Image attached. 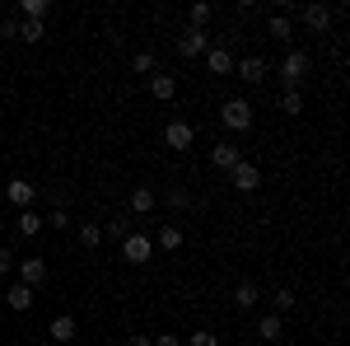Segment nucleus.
<instances>
[{
	"label": "nucleus",
	"mask_w": 350,
	"mask_h": 346,
	"mask_svg": "<svg viewBox=\"0 0 350 346\" xmlns=\"http://www.w3.org/2000/svg\"><path fill=\"white\" fill-rule=\"evenodd\" d=\"M42 225H56V230H66V225H70V215H66V206H56V211H52V220H42Z\"/></svg>",
	"instance_id": "nucleus-32"
},
{
	"label": "nucleus",
	"mask_w": 350,
	"mask_h": 346,
	"mask_svg": "<svg viewBox=\"0 0 350 346\" xmlns=\"http://www.w3.org/2000/svg\"><path fill=\"white\" fill-rule=\"evenodd\" d=\"M219 122H224L229 132H247V127H252V103H247V99H229V103L219 108Z\"/></svg>",
	"instance_id": "nucleus-1"
},
{
	"label": "nucleus",
	"mask_w": 350,
	"mask_h": 346,
	"mask_svg": "<svg viewBox=\"0 0 350 346\" xmlns=\"http://www.w3.org/2000/svg\"><path fill=\"white\" fill-rule=\"evenodd\" d=\"M80 243H84V248H98V243H103V225H98V220L80 225Z\"/></svg>",
	"instance_id": "nucleus-24"
},
{
	"label": "nucleus",
	"mask_w": 350,
	"mask_h": 346,
	"mask_svg": "<svg viewBox=\"0 0 350 346\" xmlns=\"http://www.w3.org/2000/svg\"><path fill=\"white\" fill-rule=\"evenodd\" d=\"M280 112H285V117H299V112H304V94H299V89H285V94H280Z\"/></svg>",
	"instance_id": "nucleus-23"
},
{
	"label": "nucleus",
	"mask_w": 350,
	"mask_h": 346,
	"mask_svg": "<svg viewBox=\"0 0 350 346\" xmlns=\"http://www.w3.org/2000/svg\"><path fill=\"white\" fill-rule=\"evenodd\" d=\"M178 52H183V56H206V52H211V42H206V28H183V38H178Z\"/></svg>",
	"instance_id": "nucleus-7"
},
{
	"label": "nucleus",
	"mask_w": 350,
	"mask_h": 346,
	"mask_svg": "<svg viewBox=\"0 0 350 346\" xmlns=\"http://www.w3.org/2000/svg\"><path fill=\"white\" fill-rule=\"evenodd\" d=\"M150 346H183V337H150Z\"/></svg>",
	"instance_id": "nucleus-35"
},
{
	"label": "nucleus",
	"mask_w": 350,
	"mask_h": 346,
	"mask_svg": "<svg viewBox=\"0 0 350 346\" xmlns=\"http://www.w3.org/2000/svg\"><path fill=\"white\" fill-rule=\"evenodd\" d=\"M290 309H295V291H290V286H280V291L271 295V314H280V319H285Z\"/></svg>",
	"instance_id": "nucleus-21"
},
{
	"label": "nucleus",
	"mask_w": 350,
	"mask_h": 346,
	"mask_svg": "<svg viewBox=\"0 0 350 346\" xmlns=\"http://www.w3.org/2000/svg\"><path fill=\"white\" fill-rule=\"evenodd\" d=\"M239 160H243V150L234 145V140H219V145H211V164H215V169H224V173H229Z\"/></svg>",
	"instance_id": "nucleus-8"
},
{
	"label": "nucleus",
	"mask_w": 350,
	"mask_h": 346,
	"mask_svg": "<svg viewBox=\"0 0 350 346\" xmlns=\"http://www.w3.org/2000/svg\"><path fill=\"white\" fill-rule=\"evenodd\" d=\"M14 346H28V342H14Z\"/></svg>",
	"instance_id": "nucleus-37"
},
{
	"label": "nucleus",
	"mask_w": 350,
	"mask_h": 346,
	"mask_svg": "<svg viewBox=\"0 0 350 346\" xmlns=\"http://www.w3.org/2000/svg\"><path fill=\"white\" fill-rule=\"evenodd\" d=\"M122 258H126V262H150V258H154V239H150V234H140V230H135V234H126V239H122Z\"/></svg>",
	"instance_id": "nucleus-2"
},
{
	"label": "nucleus",
	"mask_w": 350,
	"mask_h": 346,
	"mask_svg": "<svg viewBox=\"0 0 350 346\" xmlns=\"http://www.w3.org/2000/svg\"><path fill=\"white\" fill-rule=\"evenodd\" d=\"M211 19H215V10H211L206 0H201V5H191V28H206Z\"/></svg>",
	"instance_id": "nucleus-28"
},
{
	"label": "nucleus",
	"mask_w": 350,
	"mask_h": 346,
	"mask_svg": "<svg viewBox=\"0 0 350 346\" xmlns=\"http://www.w3.org/2000/svg\"><path fill=\"white\" fill-rule=\"evenodd\" d=\"M0 38H19V24L14 19H0Z\"/></svg>",
	"instance_id": "nucleus-33"
},
{
	"label": "nucleus",
	"mask_w": 350,
	"mask_h": 346,
	"mask_svg": "<svg viewBox=\"0 0 350 346\" xmlns=\"http://www.w3.org/2000/svg\"><path fill=\"white\" fill-rule=\"evenodd\" d=\"M191 140H196V127H191V122H168V127H163V145H168V150H187Z\"/></svg>",
	"instance_id": "nucleus-5"
},
{
	"label": "nucleus",
	"mask_w": 350,
	"mask_h": 346,
	"mask_svg": "<svg viewBox=\"0 0 350 346\" xmlns=\"http://www.w3.org/2000/svg\"><path fill=\"white\" fill-rule=\"evenodd\" d=\"M108 234H112V239H126V234H131V225L117 215V220H108Z\"/></svg>",
	"instance_id": "nucleus-30"
},
{
	"label": "nucleus",
	"mask_w": 350,
	"mask_h": 346,
	"mask_svg": "<svg viewBox=\"0 0 350 346\" xmlns=\"http://www.w3.org/2000/svg\"><path fill=\"white\" fill-rule=\"evenodd\" d=\"M5 197H10V201H14L19 211H28V206H33V197H38V187L28 183V178H14V183L5 187Z\"/></svg>",
	"instance_id": "nucleus-11"
},
{
	"label": "nucleus",
	"mask_w": 350,
	"mask_h": 346,
	"mask_svg": "<svg viewBox=\"0 0 350 346\" xmlns=\"http://www.w3.org/2000/svg\"><path fill=\"white\" fill-rule=\"evenodd\" d=\"M299 14H304V24L313 28V33H327L332 28V5H304Z\"/></svg>",
	"instance_id": "nucleus-9"
},
{
	"label": "nucleus",
	"mask_w": 350,
	"mask_h": 346,
	"mask_svg": "<svg viewBox=\"0 0 350 346\" xmlns=\"http://www.w3.org/2000/svg\"><path fill=\"white\" fill-rule=\"evenodd\" d=\"M206 61H211V75H229V71H234V56L224 52V47H211Z\"/></svg>",
	"instance_id": "nucleus-18"
},
{
	"label": "nucleus",
	"mask_w": 350,
	"mask_h": 346,
	"mask_svg": "<svg viewBox=\"0 0 350 346\" xmlns=\"http://www.w3.org/2000/svg\"><path fill=\"white\" fill-rule=\"evenodd\" d=\"M0 271H14V253L10 248H0Z\"/></svg>",
	"instance_id": "nucleus-34"
},
{
	"label": "nucleus",
	"mask_w": 350,
	"mask_h": 346,
	"mask_svg": "<svg viewBox=\"0 0 350 346\" xmlns=\"http://www.w3.org/2000/svg\"><path fill=\"white\" fill-rule=\"evenodd\" d=\"M14 230H19L24 239H33V234H42V215H33V211H19V220H14Z\"/></svg>",
	"instance_id": "nucleus-20"
},
{
	"label": "nucleus",
	"mask_w": 350,
	"mask_h": 346,
	"mask_svg": "<svg viewBox=\"0 0 350 346\" xmlns=\"http://www.w3.org/2000/svg\"><path fill=\"white\" fill-rule=\"evenodd\" d=\"M150 94H154L159 103H168V99L178 94V75H154V80H150Z\"/></svg>",
	"instance_id": "nucleus-14"
},
{
	"label": "nucleus",
	"mask_w": 350,
	"mask_h": 346,
	"mask_svg": "<svg viewBox=\"0 0 350 346\" xmlns=\"http://www.w3.org/2000/svg\"><path fill=\"white\" fill-rule=\"evenodd\" d=\"M131 346H150V337H131Z\"/></svg>",
	"instance_id": "nucleus-36"
},
{
	"label": "nucleus",
	"mask_w": 350,
	"mask_h": 346,
	"mask_svg": "<svg viewBox=\"0 0 350 346\" xmlns=\"http://www.w3.org/2000/svg\"><path fill=\"white\" fill-rule=\"evenodd\" d=\"M229 178H234V192H243V197H252L257 187H262V173H257V164L239 160L234 169H229Z\"/></svg>",
	"instance_id": "nucleus-3"
},
{
	"label": "nucleus",
	"mask_w": 350,
	"mask_h": 346,
	"mask_svg": "<svg viewBox=\"0 0 350 346\" xmlns=\"http://www.w3.org/2000/svg\"><path fill=\"white\" fill-rule=\"evenodd\" d=\"M14 267H19V281H24L28 291H38L47 281V258H24V262H14Z\"/></svg>",
	"instance_id": "nucleus-6"
},
{
	"label": "nucleus",
	"mask_w": 350,
	"mask_h": 346,
	"mask_svg": "<svg viewBox=\"0 0 350 346\" xmlns=\"http://www.w3.org/2000/svg\"><path fill=\"white\" fill-rule=\"evenodd\" d=\"M267 33H271V38H280V42H285V38H290L295 28H290V19H285V14H271V19H267Z\"/></svg>",
	"instance_id": "nucleus-26"
},
{
	"label": "nucleus",
	"mask_w": 350,
	"mask_h": 346,
	"mask_svg": "<svg viewBox=\"0 0 350 346\" xmlns=\"http://www.w3.org/2000/svg\"><path fill=\"white\" fill-rule=\"evenodd\" d=\"M52 14V0H24V19H47Z\"/></svg>",
	"instance_id": "nucleus-27"
},
{
	"label": "nucleus",
	"mask_w": 350,
	"mask_h": 346,
	"mask_svg": "<svg viewBox=\"0 0 350 346\" xmlns=\"http://www.w3.org/2000/svg\"><path fill=\"white\" fill-rule=\"evenodd\" d=\"M280 75H285V84H290V89H299V84H304V75H308V52H285Z\"/></svg>",
	"instance_id": "nucleus-4"
},
{
	"label": "nucleus",
	"mask_w": 350,
	"mask_h": 346,
	"mask_svg": "<svg viewBox=\"0 0 350 346\" xmlns=\"http://www.w3.org/2000/svg\"><path fill=\"white\" fill-rule=\"evenodd\" d=\"M239 80L262 84V80H267V61H262V56H243V61H239Z\"/></svg>",
	"instance_id": "nucleus-13"
},
{
	"label": "nucleus",
	"mask_w": 350,
	"mask_h": 346,
	"mask_svg": "<svg viewBox=\"0 0 350 346\" xmlns=\"http://www.w3.org/2000/svg\"><path fill=\"white\" fill-rule=\"evenodd\" d=\"M19 38H24V42H42V38H47V24H42V19H24V24H19Z\"/></svg>",
	"instance_id": "nucleus-22"
},
{
	"label": "nucleus",
	"mask_w": 350,
	"mask_h": 346,
	"mask_svg": "<svg viewBox=\"0 0 350 346\" xmlns=\"http://www.w3.org/2000/svg\"><path fill=\"white\" fill-rule=\"evenodd\" d=\"M183 239H187V234H183L178 225H163L159 234H154V243H159V248H168V253H178V248H183Z\"/></svg>",
	"instance_id": "nucleus-17"
},
{
	"label": "nucleus",
	"mask_w": 350,
	"mask_h": 346,
	"mask_svg": "<svg viewBox=\"0 0 350 346\" xmlns=\"http://www.w3.org/2000/svg\"><path fill=\"white\" fill-rule=\"evenodd\" d=\"M75 328H80V323L70 319V314H56V319L47 323V337H52V342H61V346H66V342H75Z\"/></svg>",
	"instance_id": "nucleus-10"
},
{
	"label": "nucleus",
	"mask_w": 350,
	"mask_h": 346,
	"mask_svg": "<svg viewBox=\"0 0 350 346\" xmlns=\"http://www.w3.org/2000/svg\"><path fill=\"white\" fill-rule=\"evenodd\" d=\"M131 66L140 71V75H150V71H154V56H150V52H135V56H131Z\"/></svg>",
	"instance_id": "nucleus-29"
},
{
	"label": "nucleus",
	"mask_w": 350,
	"mask_h": 346,
	"mask_svg": "<svg viewBox=\"0 0 350 346\" xmlns=\"http://www.w3.org/2000/svg\"><path fill=\"white\" fill-rule=\"evenodd\" d=\"M5 304H10L14 314H28V309H33L38 299H33V291H28L24 281H14V286H10V295H5Z\"/></svg>",
	"instance_id": "nucleus-12"
},
{
	"label": "nucleus",
	"mask_w": 350,
	"mask_h": 346,
	"mask_svg": "<svg viewBox=\"0 0 350 346\" xmlns=\"http://www.w3.org/2000/svg\"><path fill=\"white\" fill-rule=\"evenodd\" d=\"M154 206H159V197H154L150 187H135V192H131V211L135 215H150Z\"/></svg>",
	"instance_id": "nucleus-16"
},
{
	"label": "nucleus",
	"mask_w": 350,
	"mask_h": 346,
	"mask_svg": "<svg viewBox=\"0 0 350 346\" xmlns=\"http://www.w3.org/2000/svg\"><path fill=\"white\" fill-rule=\"evenodd\" d=\"M234 304H239V309H257V304H262V291H257L252 281H243L239 291H234Z\"/></svg>",
	"instance_id": "nucleus-19"
},
{
	"label": "nucleus",
	"mask_w": 350,
	"mask_h": 346,
	"mask_svg": "<svg viewBox=\"0 0 350 346\" xmlns=\"http://www.w3.org/2000/svg\"><path fill=\"white\" fill-rule=\"evenodd\" d=\"M163 201H168V211H183V206H191V192H187V187H168Z\"/></svg>",
	"instance_id": "nucleus-25"
},
{
	"label": "nucleus",
	"mask_w": 350,
	"mask_h": 346,
	"mask_svg": "<svg viewBox=\"0 0 350 346\" xmlns=\"http://www.w3.org/2000/svg\"><path fill=\"white\" fill-rule=\"evenodd\" d=\"M280 332H285V319H280V314H262V319H257V337H267V342H275Z\"/></svg>",
	"instance_id": "nucleus-15"
},
{
	"label": "nucleus",
	"mask_w": 350,
	"mask_h": 346,
	"mask_svg": "<svg viewBox=\"0 0 350 346\" xmlns=\"http://www.w3.org/2000/svg\"><path fill=\"white\" fill-rule=\"evenodd\" d=\"M187 346H219V337H215V332H191Z\"/></svg>",
	"instance_id": "nucleus-31"
}]
</instances>
